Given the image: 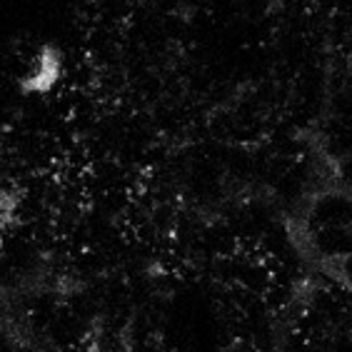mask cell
<instances>
[{
  "mask_svg": "<svg viewBox=\"0 0 352 352\" xmlns=\"http://www.w3.org/2000/svg\"><path fill=\"white\" fill-rule=\"evenodd\" d=\"M58 75H60V53H58V47L45 45L35 60V68L21 82V88L25 93H45L58 80Z\"/></svg>",
  "mask_w": 352,
  "mask_h": 352,
  "instance_id": "cell-1",
  "label": "cell"
}]
</instances>
